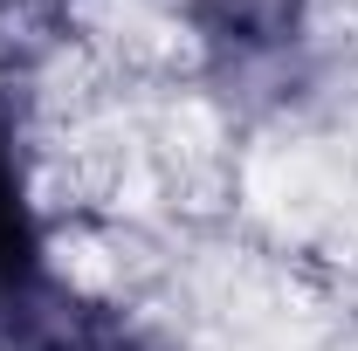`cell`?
I'll list each match as a JSON object with an SVG mask.
<instances>
[{"instance_id": "cell-1", "label": "cell", "mask_w": 358, "mask_h": 351, "mask_svg": "<svg viewBox=\"0 0 358 351\" xmlns=\"http://www.w3.org/2000/svg\"><path fill=\"white\" fill-rule=\"evenodd\" d=\"M62 296V282L48 275L42 262V234H35V214L21 200V179H14V159L0 145V351H21V338L35 331V317Z\"/></svg>"}]
</instances>
